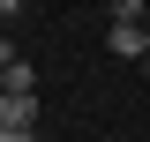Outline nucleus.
<instances>
[{
    "instance_id": "obj_1",
    "label": "nucleus",
    "mask_w": 150,
    "mask_h": 142,
    "mask_svg": "<svg viewBox=\"0 0 150 142\" xmlns=\"http://www.w3.org/2000/svg\"><path fill=\"white\" fill-rule=\"evenodd\" d=\"M105 53L112 60H135L143 53V22H105Z\"/></svg>"
},
{
    "instance_id": "obj_2",
    "label": "nucleus",
    "mask_w": 150,
    "mask_h": 142,
    "mask_svg": "<svg viewBox=\"0 0 150 142\" xmlns=\"http://www.w3.org/2000/svg\"><path fill=\"white\" fill-rule=\"evenodd\" d=\"M0 120L8 127H38V90H8L0 97Z\"/></svg>"
},
{
    "instance_id": "obj_3",
    "label": "nucleus",
    "mask_w": 150,
    "mask_h": 142,
    "mask_svg": "<svg viewBox=\"0 0 150 142\" xmlns=\"http://www.w3.org/2000/svg\"><path fill=\"white\" fill-rule=\"evenodd\" d=\"M0 75H8V90H38V67H30V60H23V53L8 60V67H0Z\"/></svg>"
},
{
    "instance_id": "obj_4",
    "label": "nucleus",
    "mask_w": 150,
    "mask_h": 142,
    "mask_svg": "<svg viewBox=\"0 0 150 142\" xmlns=\"http://www.w3.org/2000/svg\"><path fill=\"white\" fill-rule=\"evenodd\" d=\"M112 22H143V0H112Z\"/></svg>"
},
{
    "instance_id": "obj_5",
    "label": "nucleus",
    "mask_w": 150,
    "mask_h": 142,
    "mask_svg": "<svg viewBox=\"0 0 150 142\" xmlns=\"http://www.w3.org/2000/svg\"><path fill=\"white\" fill-rule=\"evenodd\" d=\"M0 142H38V127H8L0 120Z\"/></svg>"
},
{
    "instance_id": "obj_6",
    "label": "nucleus",
    "mask_w": 150,
    "mask_h": 142,
    "mask_svg": "<svg viewBox=\"0 0 150 142\" xmlns=\"http://www.w3.org/2000/svg\"><path fill=\"white\" fill-rule=\"evenodd\" d=\"M15 15H23V0H0V22H15Z\"/></svg>"
},
{
    "instance_id": "obj_7",
    "label": "nucleus",
    "mask_w": 150,
    "mask_h": 142,
    "mask_svg": "<svg viewBox=\"0 0 150 142\" xmlns=\"http://www.w3.org/2000/svg\"><path fill=\"white\" fill-rule=\"evenodd\" d=\"M135 60H143V75H150V30H143V53H135Z\"/></svg>"
},
{
    "instance_id": "obj_8",
    "label": "nucleus",
    "mask_w": 150,
    "mask_h": 142,
    "mask_svg": "<svg viewBox=\"0 0 150 142\" xmlns=\"http://www.w3.org/2000/svg\"><path fill=\"white\" fill-rule=\"evenodd\" d=\"M8 60H15V45H8V37H0V67H8Z\"/></svg>"
},
{
    "instance_id": "obj_9",
    "label": "nucleus",
    "mask_w": 150,
    "mask_h": 142,
    "mask_svg": "<svg viewBox=\"0 0 150 142\" xmlns=\"http://www.w3.org/2000/svg\"><path fill=\"white\" fill-rule=\"evenodd\" d=\"M0 97H8V75H0Z\"/></svg>"
}]
</instances>
